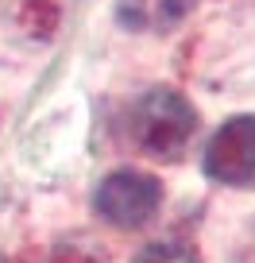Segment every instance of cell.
Instances as JSON below:
<instances>
[{"mask_svg": "<svg viewBox=\"0 0 255 263\" xmlns=\"http://www.w3.org/2000/svg\"><path fill=\"white\" fill-rule=\"evenodd\" d=\"M50 263H108V252L101 240H89V236H70L54 248Z\"/></svg>", "mask_w": 255, "mask_h": 263, "instance_id": "5", "label": "cell"}, {"mask_svg": "<svg viewBox=\"0 0 255 263\" xmlns=\"http://www.w3.org/2000/svg\"><path fill=\"white\" fill-rule=\"evenodd\" d=\"M205 174L221 186H255V116H232L205 143Z\"/></svg>", "mask_w": 255, "mask_h": 263, "instance_id": "3", "label": "cell"}, {"mask_svg": "<svg viewBox=\"0 0 255 263\" xmlns=\"http://www.w3.org/2000/svg\"><path fill=\"white\" fill-rule=\"evenodd\" d=\"M193 136H198V108L178 89L159 85L132 105V140L159 163H178Z\"/></svg>", "mask_w": 255, "mask_h": 263, "instance_id": "1", "label": "cell"}, {"mask_svg": "<svg viewBox=\"0 0 255 263\" xmlns=\"http://www.w3.org/2000/svg\"><path fill=\"white\" fill-rule=\"evenodd\" d=\"M0 263H8V259H4V255H0Z\"/></svg>", "mask_w": 255, "mask_h": 263, "instance_id": "8", "label": "cell"}, {"mask_svg": "<svg viewBox=\"0 0 255 263\" xmlns=\"http://www.w3.org/2000/svg\"><path fill=\"white\" fill-rule=\"evenodd\" d=\"M163 205V186L155 174L143 171H116L93 194V209L116 229H143Z\"/></svg>", "mask_w": 255, "mask_h": 263, "instance_id": "2", "label": "cell"}, {"mask_svg": "<svg viewBox=\"0 0 255 263\" xmlns=\"http://www.w3.org/2000/svg\"><path fill=\"white\" fill-rule=\"evenodd\" d=\"M62 24V4L54 0H24V8H19V27L35 39H50Z\"/></svg>", "mask_w": 255, "mask_h": 263, "instance_id": "4", "label": "cell"}, {"mask_svg": "<svg viewBox=\"0 0 255 263\" xmlns=\"http://www.w3.org/2000/svg\"><path fill=\"white\" fill-rule=\"evenodd\" d=\"M193 8V0H163V8H159V16L166 20V24H174L178 16H186V12Z\"/></svg>", "mask_w": 255, "mask_h": 263, "instance_id": "7", "label": "cell"}, {"mask_svg": "<svg viewBox=\"0 0 255 263\" xmlns=\"http://www.w3.org/2000/svg\"><path fill=\"white\" fill-rule=\"evenodd\" d=\"M132 263H198V255L189 252L186 244H170V240H163V244H147Z\"/></svg>", "mask_w": 255, "mask_h": 263, "instance_id": "6", "label": "cell"}]
</instances>
